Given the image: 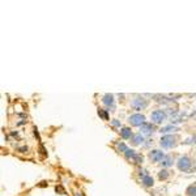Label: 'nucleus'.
Returning a JSON list of instances; mask_svg holds the SVG:
<instances>
[{
	"mask_svg": "<svg viewBox=\"0 0 196 196\" xmlns=\"http://www.w3.org/2000/svg\"><path fill=\"white\" fill-rule=\"evenodd\" d=\"M148 105H149V102L144 97H136L131 101V107L135 110H144Z\"/></svg>",
	"mask_w": 196,
	"mask_h": 196,
	"instance_id": "1",
	"label": "nucleus"
},
{
	"mask_svg": "<svg viewBox=\"0 0 196 196\" xmlns=\"http://www.w3.org/2000/svg\"><path fill=\"white\" fill-rule=\"evenodd\" d=\"M159 144H161V147L162 148H166V149H169V148H173L175 144H177V137L173 135H165L161 137V140H159Z\"/></svg>",
	"mask_w": 196,
	"mask_h": 196,
	"instance_id": "2",
	"label": "nucleus"
},
{
	"mask_svg": "<svg viewBox=\"0 0 196 196\" xmlns=\"http://www.w3.org/2000/svg\"><path fill=\"white\" fill-rule=\"evenodd\" d=\"M177 165H178V169H179L181 171H188V170H190V167L192 166V162H191L190 157L183 156V157H181V158L178 159Z\"/></svg>",
	"mask_w": 196,
	"mask_h": 196,
	"instance_id": "3",
	"label": "nucleus"
},
{
	"mask_svg": "<svg viewBox=\"0 0 196 196\" xmlns=\"http://www.w3.org/2000/svg\"><path fill=\"white\" fill-rule=\"evenodd\" d=\"M166 118H167V114H166V111H163V110H154L153 113H152V115H150L152 122L156 123V124L162 123Z\"/></svg>",
	"mask_w": 196,
	"mask_h": 196,
	"instance_id": "4",
	"label": "nucleus"
},
{
	"mask_svg": "<svg viewBox=\"0 0 196 196\" xmlns=\"http://www.w3.org/2000/svg\"><path fill=\"white\" fill-rule=\"evenodd\" d=\"M128 122L131 123V126L135 127H141L145 123V117L143 114H132L128 118Z\"/></svg>",
	"mask_w": 196,
	"mask_h": 196,
	"instance_id": "5",
	"label": "nucleus"
},
{
	"mask_svg": "<svg viewBox=\"0 0 196 196\" xmlns=\"http://www.w3.org/2000/svg\"><path fill=\"white\" fill-rule=\"evenodd\" d=\"M126 158L129 159V161H133L135 163H143V161H144V157L141 156V154L136 153L135 150H132V149H128L126 152Z\"/></svg>",
	"mask_w": 196,
	"mask_h": 196,
	"instance_id": "6",
	"label": "nucleus"
},
{
	"mask_svg": "<svg viewBox=\"0 0 196 196\" xmlns=\"http://www.w3.org/2000/svg\"><path fill=\"white\" fill-rule=\"evenodd\" d=\"M149 158L153 161V162H159V161H162L163 158H165V154H163V152H161V150H150L149 153Z\"/></svg>",
	"mask_w": 196,
	"mask_h": 196,
	"instance_id": "7",
	"label": "nucleus"
},
{
	"mask_svg": "<svg viewBox=\"0 0 196 196\" xmlns=\"http://www.w3.org/2000/svg\"><path fill=\"white\" fill-rule=\"evenodd\" d=\"M140 133L141 135H152L154 131V126L152 123H144L143 126L140 127Z\"/></svg>",
	"mask_w": 196,
	"mask_h": 196,
	"instance_id": "8",
	"label": "nucleus"
},
{
	"mask_svg": "<svg viewBox=\"0 0 196 196\" xmlns=\"http://www.w3.org/2000/svg\"><path fill=\"white\" fill-rule=\"evenodd\" d=\"M102 102H103L107 107H111L113 110L115 109V99H114L113 94H105L103 98H102Z\"/></svg>",
	"mask_w": 196,
	"mask_h": 196,
	"instance_id": "9",
	"label": "nucleus"
},
{
	"mask_svg": "<svg viewBox=\"0 0 196 196\" xmlns=\"http://www.w3.org/2000/svg\"><path fill=\"white\" fill-rule=\"evenodd\" d=\"M131 143L133 145H141L144 143V136L141 135V133H136L131 137Z\"/></svg>",
	"mask_w": 196,
	"mask_h": 196,
	"instance_id": "10",
	"label": "nucleus"
},
{
	"mask_svg": "<svg viewBox=\"0 0 196 196\" xmlns=\"http://www.w3.org/2000/svg\"><path fill=\"white\" fill-rule=\"evenodd\" d=\"M141 183L144 184L145 187H152L153 186V183H154V181H153V178L148 174V175H145V177L141 178Z\"/></svg>",
	"mask_w": 196,
	"mask_h": 196,
	"instance_id": "11",
	"label": "nucleus"
},
{
	"mask_svg": "<svg viewBox=\"0 0 196 196\" xmlns=\"http://www.w3.org/2000/svg\"><path fill=\"white\" fill-rule=\"evenodd\" d=\"M120 136H122L123 139H131L133 135H132L131 128H128V127H123V128L120 129Z\"/></svg>",
	"mask_w": 196,
	"mask_h": 196,
	"instance_id": "12",
	"label": "nucleus"
},
{
	"mask_svg": "<svg viewBox=\"0 0 196 196\" xmlns=\"http://www.w3.org/2000/svg\"><path fill=\"white\" fill-rule=\"evenodd\" d=\"M179 131V127L174 126V124H170V126H166V127H162L161 128V133H167V132H177Z\"/></svg>",
	"mask_w": 196,
	"mask_h": 196,
	"instance_id": "13",
	"label": "nucleus"
},
{
	"mask_svg": "<svg viewBox=\"0 0 196 196\" xmlns=\"http://www.w3.org/2000/svg\"><path fill=\"white\" fill-rule=\"evenodd\" d=\"M161 165L163 166V167H169V166L173 165V158L170 156H165V158L161 161Z\"/></svg>",
	"mask_w": 196,
	"mask_h": 196,
	"instance_id": "14",
	"label": "nucleus"
},
{
	"mask_svg": "<svg viewBox=\"0 0 196 196\" xmlns=\"http://www.w3.org/2000/svg\"><path fill=\"white\" fill-rule=\"evenodd\" d=\"M117 149L118 152H122V153H126L127 150H128V147H127L124 143H118L117 144Z\"/></svg>",
	"mask_w": 196,
	"mask_h": 196,
	"instance_id": "15",
	"label": "nucleus"
},
{
	"mask_svg": "<svg viewBox=\"0 0 196 196\" xmlns=\"http://www.w3.org/2000/svg\"><path fill=\"white\" fill-rule=\"evenodd\" d=\"M158 178L161 179V181L167 179V178H169V171H167V170H161V171L158 173Z\"/></svg>",
	"mask_w": 196,
	"mask_h": 196,
	"instance_id": "16",
	"label": "nucleus"
},
{
	"mask_svg": "<svg viewBox=\"0 0 196 196\" xmlns=\"http://www.w3.org/2000/svg\"><path fill=\"white\" fill-rule=\"evenodd\" d=\"M187 195L188 196H196V184L187 188Z\"/></svg>",
	"mask_w": 196,
	"mask_h": 196,
	"instance_id": "17",
	"label": "nucleus"
},
{
	"mask_svg": "<svg viewBox=\"0 0 196 196\" xmlns=\"http://www.w3.org/2000/svg\"><path fill=\"white\" fill-rule=\"evenodd\" d=\"M98 115L101 118H103L105 120H107L109 119V114H107V111H103L102 109H98Z\"/></svg>",
	"mask_w": 196,
	"mask_h": 196,
	"instance_id": "18",
	"label": "nucleus"
},
{
	"mask_svg": "<svg viewBox=\"0 0 196 196\" xmlns=\"http://www.w3.org/2000/svg\"><path fill=\"white\" fill-rule=\"evenodd\" d=\"M111 124H113V127H115V128H120V127H122V123L118 119H113L111 120Z\"/></svg>",
	"mask_w": 196,
	"mask_h": 196,
	"instance_id": "19",
	"label": "nucleus"
},
{
	"mask_svg": "<svg viewBox=\"0 0 196 196\" xmlns=\"http://www.w3.org/2000/svg\"><path fill=\"white\" fill-rule=\"evenodd\" d=\"M19 150L21 152V153H25V152H28V147H20Z\"/></svg>",
	"mask_w": 196,
	"mask_h": 196,
	"instance_id": "20",
	"label": "nucleus"
},
{
	"mask_svg": "<svg viewBox=\"0 0 196 196\" xmlns=\"http://www.w3.org/2000/svg\"><path fill=\"white\" fill-rule=\"evenodd\" d=\"M55 190H56V192H58V191H60V192H61V193H63V195H64V193H65V191H64V190H63V188H61V187H60V186H59V187H58V186H56V188H55Z\"/></svg>",
	"mask_w": 196,
	"mask_h": 196,
	"instance_id": "21",
	"label": "nucleus"
},
{
	"mask_svg": "<svg viewBox=\"0 0 196 196\" xmlns=\"http://www.w3.org/2000/svg\"><path fill=\"white\" fill-rule=\"evenodd\" d=\"M76 196H81V195H80V193H79V192H77V193H76Z\"/></svg>",
	"mask_w": 196,
	"mask_h": 196,
	"instance_id": "22",
	"label": "nucleus"
}]
</instances>
